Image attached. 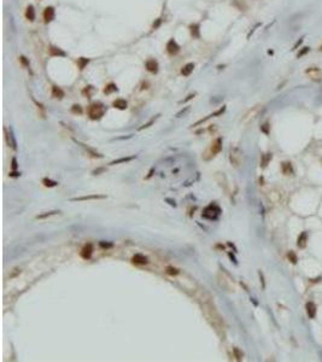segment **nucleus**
Masks as SVG:
<instances>
[{"label":"nucleus","instance_id":"37","mask_svg":"<svg viewBox=\"0 0 322 362\" xmlns=\"http://www.w3.org/2000/svg\"><path fill=\"white\" fill-rule=\"evenodd\" d=\"M166 273L170 274V275H177L180 271L177 268H174V267H166Z\"/></svg>","mask_w":322,"mask_h":362},{"label":"nucleus","instance_id":"31","mask_svg":"<svg viewBox=\"0 0 322 362\" xmlns=\"http://www.w3.org/2000/svg\"><path fill=\"white\" fill-rule=\"evenodd\" d=\"M116 90H117V86H116L115 83H109V85L105 86V88H104V93H105V94H111L112 92H116Z\"/></svg>","mask_w":322,"mask_h":362},{"label":"nucleus","instance_id":"45","mask_svg":"<svg viewBox=\"0 0 322 362\" xmlns=\"http://www.w3.org/2000/svg\"><path fill=\"white\" fill-rule=\"evenodd\" d=\"M308 51H309V47H304V50H303V51H300V52H299V53H298V58H299V57H302V56H304V54L306 53V52H308Z\"/></svg>","mask_w":322,"mask_h":362},{"label":"nucleus","instance_id":"27","mask_svg":"<svg viewBox=\"0 0 322 362\" xmlns=\"http://www.w3.org/2000/svg\"><path fill=\"white\" fill-rule=\"evenodd\" d=\"M60 211L59 210H52V211H46V213H44V214H40V215H37L35 218L36 220H44V218H47V217L50 216H53V215H57V214H59Z\"/></svg>","mask_w":322,"mask_h":362},{"label":"nucleus","instance_id":"26","mask_svg":"<svg viewBox=\"0 0 322 362\" xmlns=\"http://www.w3.org/2000/svg\"><path fill=\"white\" fill-rule=\"evenodd\" d=\"M52 95H53L55 98L62 99V98L64 97V92H63V90H62L60 87H58V86H53V87H52Z\"/></svg>","mask_w":322,"mask_h":362},{"label":"nucleus","instance_id":"25","mask_svg":"<svg viewBox=\"0 0 322 362\" xmlns=\"http://www.w3.org/2000/svg\"><path fill=\"white\" fill-rule=\"evenodd\" d=\"M199 24H197V23H194V24H191L190 26V32H191V35L193 36V37H199L200 36V29H199Z\"/></svg>","mask_w":322,"mask_h":362},{"label":"nucleus","instance_id":"11","mask_svg":"<svg viewBox=\"0 0 322 362\" xmlns=\"http://www.w3.org/2000/svg\"><path fill=\"white\" fill-rule=\"evenodd\" d=\"M179 51H180V46L177 45V42L175 41L174 39H170L168 41V44H166V52L169 54H171V56H174V54L179 53Z\"/></svg>","mask_w":322,"mask_h":362},{"label":"nucleus","instance_id":"20","mask_svg":"<svg viewBox=\"0 0 322 362\" xmlns=\"http://www.w3.org/2000/svg\"><path fill=\"white\" fill-rule=\"evenodd\" d=\"M135 158H137V156L121 157V158H118V159H115V161L110 162V165H116V164H121V163H128V162H130V161H133V159H135Z\"/></svg>","mask_w":322,"mask_h":362},{"label":"nucleus","instance_id":"23","mask_svg":"<svg viewBox=\"0 0 322 362\" xmlns=\"http://www.w3.org/2000/svg\"><path fill=\"white\" fill-rule=\"evenodd\" d=\"M306 240H308V234H306V232H303L302 234L298 237V240H297V245H298V247H300V249L305 247V245H306Z\"/></svg>","mask_w":322,"mask_h":362},{"label":"nucleus","instance_id":"21","mask_svg":"<svg viewBox=\"0 0 322 362\" xmlns=\"http://www.w3.org/2000/svg\"><path fill=\"white\" fill-rule=\"evenodd\" d=\"M26 18L28 21H30V22H33L35 19V10H34L33 5H29L27 10H26Z\"/></svg>","mask_w":322,"mask_h":362},{"label":"nucleus","instance_id":"2","mask_svg":"<svg viewBox=\"0 0 322 362\" xmlns=\"http://www.w3.org/2000/svg\"><path fill=\"white\" fill-rule=\"evenodd\" d=\"M222 150V138H216L211 144L209 145L208 150L203 154V159L204 161H210L212 159L216 154H219Z\"/></svg>","mask_w":322,"mask_h":362},{"label":"nucleus","instance_id":"9","mask_svg":"<svg viewBox=\"0 0 322 362\" xmlns=\"http://www.w3.org/2000/svg\"><path fill=\"white\" fill-rule=\"evenodd\" d=\"M108 198V196L105 194H89V196H81V197H76V198H71L70 202H84V200H98V199H105Z\"/></svg>","mask_w":322,"mask_h":362},{"label":"nucleus","instance_id":"30","mask_svg":"<svg viewBox=\"0 0 322 362\" xmlns=\"http://www.w3.org/2000/svg\"><path fill=\"white\" fill-rule=\"evenodd\" d=\"M42 183H44V186H46V187H55V186H58V181L51 180V179H48V178L42 179Z\"/></svg>","mask_w":322,"mask_h":362},{"label":"nucleus","instance_id":"46","mask_svg":"<svg viewBox=\"0 0 322 362\" xmlns=\"http://www.w3.org/2000/svg\"><path fill=\"white\" fill-rule=\"evenodd\" d=\"M12 169H13V170L17 169V159H16L15 157L12 158Z\"/></svg>","mask_w":322,"mask_h":362},{"label":"nucleus","instance_id":"41","mask_svg":"<svg viewBox=\"0 0 322 362\" xmlns=\"http://www.w3.org/2000/svg\"><path fill=\"white\" fill-rule=\"evenodd\" d=\"M19 61H21V63L23 64L24 66H29V62H28L27 58H26L24 56H21V57H19Z\"/></svg>","mask_w":322,"mask_h":362},{"label":"nucleus","instance_id":"32","mask_svg":"<svg viewBox=\"0 0 322 362\" xmlns=\"http://www.w3.org/2000/svg\"><path fill=\"white\" fill-rule=\"evenodd\" d=\"M233 355H234L237 361H241L243 357H244V354H243V351L240 350L239 348H233Z\"/></svg>","mask_w":322,"mask_h":362},{"label":"nucleus","instance_id":"3","mask_svg":"<svg viewBox=\"0 0 322 362\" xmlns=\"http://www.w3.org/2000/svg\"><path fill=\"white\" fill-rule=\"evenodd\" d=\"M106 112V108L105 105L100 103V101H95V103H92L88 108H87V114L88 116L92 118V120H99L101 118Z\"/></svg>","mask_w":322,"mask_h":362},{"label":"nucleus","instance_id":"7","mask_svg":"<svg viewBox=\"0 0 322 362\" xmlns=\"http://www.w3.org/2000/svg\"><path fill=\"white\" fill-rule=\"evenodd\" d=\"M262 108H263V106H262L261 104L252 106V108L250 109L248 112L243 116V118H241V123H243V125H250V123H251V122H252V121L259 115V112L262 111Z\"/></svg>","mask_w":322,"mask_h":362},{"label":"nucleus","instance_id":"47","mask_svg":"<svg viewBox=\"0 0 322 362\" xmlns=\"http://www.w3.org/2000/svg\"><path fill=\"white\" fill-rule=\"evenodd\" d=\"M194 97H195V93H193V94H190V95H188V97H187V98H186V99H184V100H182V101H181V103H187V101H188V100H191V99H192V98H194Z\"/></svg>","mask_w":322,"mask_h":362},{"label":"nucleus","instance_id":"16","mask_svg":"<svg viewBox=\"0 0 322 362\" xmlns=\"http://www.w3.org/2000/svg\"><path fill=\"white\" fill-rule=\"evenodd\" d=\"M132 261L134 263H137V264H147L148 263V258L145 256V255H142V253H135L134 256H133V258H132Z\"/></svg>","mask_w":322,"mask_h":362},{"label":"nucleus","instance_id":"8","mask_svg":"<svg viewBox=\"0 0 322 362\" xmlns=\"http://www.w3.org/2000/svg\"><path fill=\"white\" fill-rule=\"evenodd\" d=\"M305 74H306V76L310 80H313L315 82H320L322 80V72L319 68H315V66L309 68V69H306Z\"/></svg>","mask_w":322,"mask_h":362},{"label":"nucleus","instance_id":"10","mask_svg":"<svg viewBox=\"0 0 322 362\" xmlns=\"http://www.w3.org/2000/svg\"><path fill=\"white\" fill-rule=\"evenodd\" d=\"M4 133H5V139H6V143H7V145L9 146H11L13 150H17V143H16V140H15V136H13V134H12V130L11 129H9L7 127H5L4 128Z\"/></svg>","mask_w":322,"mask_h":362},{"label":"nucleus","instance_id":"15","mask_svg":"<svg viewBox=\"0 0 322 362\" xmlns=\"http://www.w3.org/2000/svg\"><path fill=\"white\" fill-rule=\"evenodd\" d=\"M92 253H93V245L91 243L86 244L82 247V250H81V256H82L84 260L91 258L92 257Z\"/></svg>","mask_w":322,"mask_h":362},{"label":"nucleus","instance_id":"34","mask_svg":"<svg viewBox=\"0 0 322 362\" xmlns=\"http://www.w3.org/2000/svg\"><path fill=\"white\" fill-rule=\"evenodd\" d=\"M158 116H159V115H156L155 117L151 118V120L148 121L147 123H144L142 126H141V127H140V128H139V130H142V129H145V128H148V127H151V125H153V123H155V121H156L157 118H158Z\"/></svg>","mask_w":322,"mask_h":362},{"label":"nucleus","instance_id":"18","mask_svg":"<svg viewBox=\"0 0 322 362\" xmlns=\"http://www.w3.org/2000/svg\"><path fill=\"white\" fill-rule=\"evenodd\" d=\"M48 53H50V56H52V57H64L65 56L64 51L60 50L59 47H55V46H51L48 48Z\"/></svg>","mask_w":322,"mask_h":362},{"label":"nucleus","instance_id":"22","mask_svg":"<svg viewBox=\"0 0 322 362\" xmlns=\"http://www.w3.org/2000/svg\"><path fill=\"white\" fill-rule=\"evenodd\" d=\"M281 170L285 175H291L293 174V168H292V164L288 162H284L281 163Z\"/></svg>","mask_w":322,"mask_h":362},{"label":"nucleus","instance_id":"29","mask_svg":"<svg viewBox=\"0 0 322 362\" xmlns=\"http://www.w3.org/2000/svg\"><path fill=\"white\" fill-rule=\"evenodd\" d=\"M79 143H80V141H79ZM80 144H81V146H82V147H84V150H86V151H87V152H88V154H91V156H93V157H98V158H101V157H103V154H98V152H97V151H94V150H92V149H91V147H88V146H86V145H84V144H82V143H80Z\"/></svg>","mask_w":322,"mask_h":362},{"label":"nucleus","instance_id":"51","mask_svg":"<svg viewBox=\"0 0 322 362\" xmlns=\"http://www.w3.org/2000/svg\"><path fill=\"white\" fill-rule=\"evenodd\" d=\"M319 50H320V51H322V45L320 46V48H319Z\"/></svg>","mask_w":322,"mask_h":362},{"label":"nucleus","instance_id":"13","mask_svg":"<svg viewBox=\"0 0 322 362\" xmlns=\"http://www.w3.org/2000/svg\"><path fill=\"white\" fill-rule=\"evenodd\" d=\"M55 11L52 6H47L45 11H44V22L45 23H50L55 19Z\"/></svg>","mask_w":322,"mask_h":362},{"label":"nucleus","instance_id":"33","mask_svg":"<svg viewBox=\"0 0 322 362\" xmlns=\"http://www.w3.org/2000/svg\"><path fill=\"white\" fill-rule=\"evenodd\" d=\"M88 59L87 58H83V57H81V58H79L77 59V65H79V68H80V70H83L84 68H86V65L88 64Z\"/></svg>","mask_w":322,"mask_h":362},{"label":"nucleus","instance_id":"44","mask_svg":"<svg viewBox=\"0 0 322 362\" xmlns=\"http://www.w3.org/2000/svg\"><path fill=\"white\" fill-rule=\"evenodd\" d=\"M9 175L11 176V178H18V176H21V173H18V172H11Z\"/></svg>","mask_w":322,"mask_h":362},{"label":"nucleus","instance_id":"40","mask_svg":"<svg viewBox=\"0 0 322 362\" xmlns=\"http://www.w3.org/2000/svg\"><path fill=\"white\" fill-rule=\"evenodd\" d=\"M99 245H100L101 247H104V249H109V247H112L113 246L112 243H105V242H100Z\"/></svg>","mask_w":322,"mask_h":362},{"label":"nucleus","instance_id":"36","mask_svg":"<svg viewBox=\"0 0 322 362\" xmlns=\"http://www.w3.org/2000/svg\"><path fill=\"white\" fill-rule=\"evenodd\" d=\"M93 92H94V88H93V86H87V87H86V88L82 90V93L84 94V95H87V97H91Z\"/></svg>","mask_w":322,"mask_h":362},{"label":"nucleus","instance_id":"35","mask_svg":"<svg viewBox=\"0 0 322 362\" xmlns=\"http://www.w3.org/2000/svg\"><path fill=\"white\" fill-rule=\"evenodd\" d=\"M269 199H270L272 202L276 203V202H279V199H280V194H279L276 191H272L270 194H269Z\"/></svg>","mask_w":322,"mask_h":362},{"label":"nucleus","instance_id":"50","mask_svg":"<svg viewBox=\"0 0 322 362\" xmlns=\"http://www.w3.org/2000/svg\"><path fill=\"white\" fill-rule=\"evenodd\" d=\"M153 170H155V169H151V170H150V173H148V175H147V176H146V179H150V178H151V175L153 174Z\"/></svg>","mask_w":322,"mask_h":362},{"label":"nucleus","instance_id":"38","mask_svg":"<svg viewBox=\"0 0 322 362\" xmlns=\"http://www.w3.org/2000/svg\"><path fill=\"white\" fill-rule=\"evenodd\" d=\"M287 257H288V260L291 261L292 263H297V261H298V258H297V256H296L295 252H292V251H290L288 252V255H287Z\"/></svg>","mask_w":322,"mask_h":362},{"label":"nucleus","instance_id":"12","mask_svg":"<svg viewBox=\"0 0 322 362\" xmlns=\"http://www.w3.org/2000/svg\"><path fill=\"white\" fill-rule=\"evenodd\" d=\"M224 111H226V106H222V108H220V109H219V110H217V111H215V112H212V114H210L209 116H206V117H205V118H202V120H199L198 122H195V123H194V125H192V126H193V127L199 126V125H202V123H204L205 121H208L209 118H211V117H217V116H221V115H222V114H223V112H224Z\"/></svg>","mask_w":322,"mask_h":362},{"label":"nucleus","instance_id":"19","mask_svg":"<svg viewBox=\"0 0 322 362\" xmlns=\"http://www.w3.org/2000/svg\"><path fill=\"white\" fill-rule=\"evenodd\" d=\"M112 106L116 109H120V110H126V109L128 108V103H127L126 99L118 98V99H116L112 103Z\"/></svg>","mask_w":322,"mask_h":362},{"label":"nucleus","instance_id":"1","mask_svg":"<svg viewBox=\"0 0 322 362\" xmlns=\"http://www.w3.org/2000/svg\"><path fill=\"white\" fill-rule=\"evenodd\" d=\"M203 310H204V314H205V316L208 319V321L216 330V332L221 335V337H223L221 335V332L223 333V331H224V324H223V320H222L221 315L216 310V308L214 307L210 302H206V303H204V309Z\"/></svg>","mask_w":322,"mask_h":362},{"label":"nucleus","instance_id":"17","mask_svg":"<svg viewBox=\"0 0 322 362\" xmlns=\"http://www.w3.org/2000/svg\"><path fill=\"white\" fill-rule=\"evenodd\" d=\"M305 309H306V313H308V316L310 319H314L316 316V306L314 302H308L306 306H305Z\"/></svg>","mask_w":322,"mask_h":362},{"label":"nucleus","instance_id":"28","mask_svg":"<svg viewBox=\"0 0 322 362\" xmlns=\"http://www.w3.org/2000/svg\"><path fill=\"white\" fill-rule=\"evenodd\" d=\"M272 154H262V161H261V167L262 168H266L268 165V163L270 162V159H272Z\"/></svg>","mask_w":322,"mask_h":362},{"label":"nucleus","instance_id":"6","mask_svg":"<svg viewBox=\"0 0 322 362\" xmlns=\"http://www.w3.org/2000/svg\"><path fill=\"white\" fill-rule=\"evenodd\" d=\"M229 161L230 164L235 168L240 167L243 164V161H244V154H243V151L238 149V147H230L229 150Z\"/></svg>","mask_w":322,"mask_h":362},{"label":"nucleus","instance_id":"24","mask_svg":"<svg viewBox=\"0 0 322 362\" xmlns=\"http://www.w3.org/2000/svg\"><path fill=\"white\" fill-rule=\"evenodd\" d=\"M193 70H194V64L188 63V64H186L184 68L181 69V74H182L184 76H190V75L193 72Z\"/></svg>","mask_w":322,"mask_h":362},{"label":"nucleus","instance_id":"43","mask_svg":"<svg viewBox=\"0 0 322 362\" xmlns=\"http://www.w3.org/2000/svg\"><path fill=\"white\" fill-rule=\"evenodd\" d=\"M258 275H259V279H261V282H262V287L264 289V287H266V282H264V276H263L262 272H259V273H258Z\"/></svg>","mask_w":322,"mask_h":362},{"label":"nucleus","instance_id":"14","mask_svg":"<svg viewBox=\"0 0 322 362\" xmlns=\"http://www.w3.org/2000/svg\"><path fill=\"white\" fill-rule=\"evenodd\" d=\"M145 68H146V69H147L150 72H152V74H156V72L158 71V68H159V65H158V62H157L156 59L151 58V59L146 61V63H145Z\"/></svg>","mask_w":322,"mask_h":362},{"label":"nucleus","instance_id":"49","mask_svg":"<svg viewBox=\"0 0 322 362\" xmlns=\"http://www.w3.org/2000/svg\"><path fill=\"white\" fill-rule=\"evenodd\" d=\"M104 170H105V169H104V168H99V169H95V170H94V172H93V174H94V175H98V173H100V172H104Z\"/></svg>","mask_w":322,"mask_h":362},{"label":"nucleus","instance_id":"48","mask_svg":"<svg viewBox=\"0 0 322 362\" xmlns=\"http://www.w3.org/2000/svg\"><path fill=\"white\" fill-rule=\"evenodd\" d=\"M188 109H190V108H186V109H185V110H181V111H180V112H179V114L176 115V117H181V115H184V114H185V112H186V111H188Z\"/></svg>","mask_w":322,"mask_h":362},{"label":"nucleus","instance_id":"4","mask_svg":"<svg viewBox=\"0 0 322 362\" xmlns=\"http://www.w3.org/2000/svg\"><path fill=\"white\" fill-rule=\"evenodd\" d=\"M217 279H219V284H220L226 291H228V292H234V291H235V282L233 281L232 276H229L226 272H221V273H219Z\"/></svg>","mask_w":322,"mask_h":362},{"label":"nucleus","instance_id":"42","mask_svg":"<svg viewBox=\"0 0 322 362\" xmlns=\"http://www.w3.org/2000/svg\"><path fill=\"white\" fill-rule=\"evenodd\" d=\"M261 129H262V132H264L266 134H269V125H268V123H264L263 126L261 127Z\"/></svg>","mask_w":322,"mask_h":362},{"label":"nucleus","instance_id":"39","mask_svg":"<svg viewBox=\"0 0 322 362\" xmlns=\"http://www.w3.org/2000/svg\"><path fill=\"white\" fill-rule=\"evenodd\" d=\"M71 111L74 112V114H82V108L80 106V105H73V108H71Z\"/></svg>","mask_w":322,"mask_h":362},{"label":"nucleus","instance_id":"5","mask_svg":"<svg viewBox=\"0 0 322 362\" xmlns=\"http://www.w3.org/2000/svg\"><path fill=\"white\" fill-rule=\"evenodd\" d=\"M220 214H221V208L216 203H211V204H209L206 208L204 209L202 216L204 218H208V220L214 221V220H216L219 217Z\"/></svg>","mask_w":322,"mask_h":362}]
</instances>
